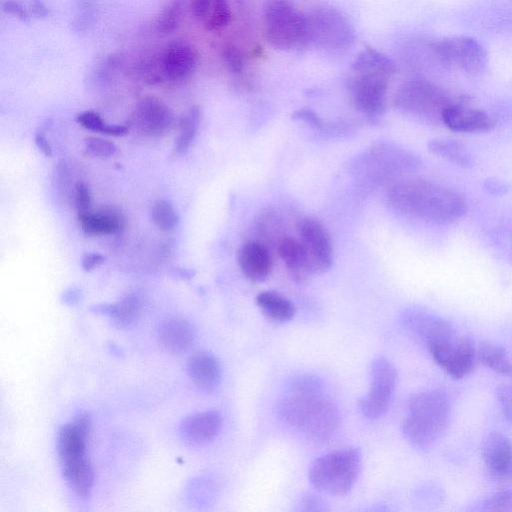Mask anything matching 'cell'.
<instances>
[{
	"mask_svg": "<svg viewBox=\"0 0 512 512\" xmlns=\"http://www.w3.org/2000/svg\"><path fill=\"white\" fill-rule=\"evenodd\" d=\"M387 199L397 211L436 224H450L462 218L467 201L458 190L425 178H402L387 189Z\"/></svg>",
	"mask_w": 512,
	"mask_h": 512,
	"instance_id": "6da1fadb",
	"label": "cell"
},
{
	"mask_svg": "<svg viewBox=\"0 0 512 512\" xmlns=\"http://www.w3.org/2000/svg\"><path fill=\"white\" fill-rule=\"evenodd\" d=\"M323 391L284 387L275 404L278 418L314 440L329 439L340 425V414Z\"/></svg>",
	"mask_w": 512,
	"mask_h": 512,
	"instance_id": "7a4b0ae2",
	"label": "cell"
},
{
	"mask_svg": "<svg viewBox=\"0 0 512 512\" xmlns=\"http://www.w3.org/2000/svg\"><path fill=\"white\" fill-rule=\"evenodd\" d=\"M452 415V404L441 389H429L411 396L402 433L415 448L431 449L445 434Z\"/></svg>",
	"mask_w": 512,
	"mask_h": 512,
	"instance_id": "3957f363",
	"label": "cell"
},
{
	"mask_svg": "<svg viewBox=\"0 0 512 512\" xmlns=\"http://www.w3.org/2000/svg\"><path fill=\"white\" fill-rule=\"evenodd\" d=\"M91 416L77 413L73 422L63 425L57 435V452L63 477L73 492L86 498L94 483V471L88 456Z\"/></svg>",
	"mask_w": 512,
	"mask_h": 512,
	"instance_id": "277c9868",
	"label": "cell"
},
{
	"mask_svg": "<svg viewBox=\"0 0 512 512\" xmlns=\"http://www.w3.org/2000/svg\"><path fill=\"white\" fill-rule=\"evenodd\" d=\"M362 456L356 448H344L317 458L310 467V483L319 491L340 496L351 490L360 470Z\"/></svg>",
	"mask_w": 512,
	"mask_h": 512,
	"instance_id": "5b68a950",
	"label": "cell"
},
{
	"mask_svg": "<svg viewBox=\"0 0 512 512\" xmlns=\"http://www.w3.org/2000/svg\"><path fill=\"white\" fill-rule=\"evenodd\" d=\"M263 21L265 38L275 49H300L310 43L307 16L286 0L267 1Z\"/></svg>",
	"mask_w": 512,
	"mask_h": 512,
	"instance_id": "8992f818",
	"label": "cell"
},
{
	"mask_svg": "<svg viewBox=\"0 0 512 512\" xmlns=\"http://www.w3.org/2000/svg\"><path fill=\"white\" fill-rule=\"evenodd\" d=\"M439 86L421 79L403 83L396 91L394 106L423 122L442 123L444 110L455 100Z\"/></svg>",
	"mask_w": 512,
	"mask_h": 512,
	"instance_id": "52a82bcc",
	"label": "cell"
},
{
	"mask_svg": "<svg viewBox=\"0 0 512 512\" xmlns=\"http://www.w3.org/2000/svg\"><path fill=\"white\" fill-rule=\"evenodd\" d=\"M426 347L434 361L455 379L469 375L478 357L474 341L455 326L432 339Z\"/></svg>",
	"mask_w": 512,
	"mask_h": 512,
	"instance_id": "ba28073f",
	"label": "cell"
},
{
	"mask_svg": "<svg viewBox=\"0 0 512 512\" xmlns=\"http://www.w3.org/2000/svg\"><path fill=\"white\" fill-rule=\"evenodd\" d=\"M430 48L440 63L469 74L483 72L488 64L485 49L476 39L471 37L444 38L433 42Z\"/></svg>",
	"mask_w": 512,
	"mask_h": 512,
	"instance_id": "9c48e42d",
	"label": "cell"
},
{
	"mask_svg": "<svg viewBox=\"0 0 512 512\" xmlns=\"http://www.w3.org/2000/svg\"><path fill=\"white\" fill-rule=\"evenodd\" d=\"M397 385V371L384 357L373 360L369 372L368 392L359 400L358 406L364 416L378 419L389 409Z\"/></svg>",
	"mask_w": 512,
	"mask_h": 512,
	"instance_id": "30bf717a",
	"label": "cell"
},
{
	"mask_svg": "<svg viewBox=\"0 0 512 512\" xmlns=\"http://www.w3.org/2000/svg\"><path fill=\"white\" fill-rule=\"evenodd\" d=\"M310 43L329 49L349 47L354 40V29L349 20L337 9L320 7L308 17Z\"/></svg>",
	"mask_w": 512,
	"mask_h": 512,
	"instance_id": "8fae6325",
	"label": "cell"
},
{
	"mask_svg": "<svg viewBox=\"0 0 512 512\" xmlns=\"http://www.w3.org/2000/svg\"><path fill=\"white\" fill-rule=\"evenodd\" d=\"M367 175L375 181L387 182L418 169L421 162L411 152L388 144L372 147L366 158Z\"/></svg>",
	"mask_w": 512,
	"mask_h": 512,
	"instance_id": "7c38bea8",
	"label": "cell"
},
{
	"mask_svg": "<svg viewBox=\"0 0 512 512\" xmlns=\"http://www.w3.org/2000/svg\"><path fill=\"white\" fill-rule=\"evenodd\" d=\"M297 232L313 272L328 270L333 263V244L322 223L314 218H303L297 224Z\"/></svg>",
	"mask_w": 512,
	"mask_h": 512,
	"instance_id": "4fadbf2b",
	"label": "cell"
},
{
	"mask_svg": "<svg viewBox=\"0 0 512 512\" xmlns=\"http://www.w3.org/2000/svg\"><path fill=\"white\" fill-rule=\"evenodd\" d=\"M388 78L357 74L349 84L354 107L369 118L384 114Z\"/></svg>",
	"mask_w": 512,
	"mask_h": 512,
	"instance_id": "5bb4252c",
	"label": "cell"
},
{
	"mask_svg": "<svg viewBox=\"0 0 512 512\" xmlns=\"http://www.w3.org/2000/svg\"><path fill=\"white\" fill-rule=\"evenodd\" d=\"M466 96H457L444 110L442 123L458 133H479L494 127L493 118L485 111L471 107Z\"/></svg>",
	"mask_w": 512,
	"mask_h": 512,
	"instance_id": "9a60e30c",
	"label": "cell"
},
{
	"mask_svg": "<svg viewBox=\"0 0 512 512\" xmlns=\"http://www.w3.org/2000/svg\"><path fill=\"white\" fill-rule=\"evenodd\" d=\"M171 109L161 100L145 97L137 103L131 117V125L141 134L159 137L167 133L173 124Z\"/></svg>",
	"mask_w": 512,
	"mask_h": 512,
	"instance_id": "2e32d148",
	"label": "cell"
},
{
	"mask_svg": "<svg viewBox=\"0 0 512 512\" xmlns=\"http://www.w3.org/2000/svg\"><path fill=\"white\" fill-rule=\"evenodd\" d=\"M481 457L489 476L497 481H512V441L492 432L481 443Z\"/></svg>",
	"mask_w": 512,
	"mask_h": 512,
	"instance_id": "e0dca14e",
	"label": "cell"
},
{
	"mask_svg": "<svg viewBox=\"0 0 512 512\" xmlns=\"http://www.w3.org/2000/svg\"><path fill=\"white\" fill-rule=\"evenodd\" d=\"M166 80L178 81L191 76L198 64L196 49L185 40L170 42L160 52Z\"/></svg>",
	"mask_w": 512,
	"mask_h": 512,
	"instance_id": "ac0fdd59",
	"label": "cell"
},
{
	"mask_svg": "<svg viewBox=\"0 0 512 512\" xmlns=\"http://www.w3.org/2000/svg\"><path fill=\"white\" fill-rule=\"evenodd\" d=\"M222 415L207 410L186 417L180 424L182 437L191 444H204L213 440L221 430Z\"/></svg>",
	"mask_w": 512,
	"mask_h": 512,
	"instance_id": "d6986e66",
	"label": "cell"
},
{
	"mask_svg": "<svg viewBox=\"0 0 512 512\" xmlns=\"http://www.w3.org/2000/svg\"><path fill=\"white\" fill-rule=\"evenodd\" d=\"M158 338L166 351L180 355L193 346L196 333L193 325L186 319L171 317L161 322Z\"/></svg>",
	"mask_w": 512,
	"mask_h": 512,
	"instance_id": "ffe728a7",
	"label": "cell"
},
{
	"mask_svg": "<svg viewBox=\"0 0 512 512\" xmlns=\"http://www.w3.org/2000/svg\"><path fill=\"white\" fill-rule=\"evenodd\" d=\"M237 261L244 276L253 282L266 280L272 271V259L267 248L256 241H248L241 246Z\"/></svg>",
	"mask_w": 512,
	"mask_h": 512,
	"instance_id": "44dd1931",
	"label": "cell"
},
{
	"mask_svg": "<svg viewBox=\"0 0 512 512\" xmlns=\"http://www.w3.org/2000/svg\"><path fill=\"white\" fill-rule=\"evenodd\" d=\"M186 369L191 381L203 391H214L220 385L221 365L210 353L202 352L192 355L188 359Z\"/></svg>",
	"mask_w": 512,
	"mask_h": 512,
	"instance_id": "7402d4cb",
	"label": "cell"
},
{
	"mask_svg": "<svg viewBox=\"0 0 512 512\" xmlns=\"http://www.w3.org/2000/svg\"><path fill=\"white\" fill-rule=\"evenodd\" d=\"M82 231L88 236H104L119 233L125 224L123 214L115 208H103L96 212L78 214Z\"/></svg>",
	"mask_w": 512,
	"mask_h": 512,
	"instance_id": "603a6c76",
	"label": "cell"
},
{
	"mask_svg": "<svg viewBox=\"0 0 512 512\" xmlns=\"http://www.w3.org/2000/svg\"><path fill=\"white\" fill-rule=\"evenodd\" d=\"M90 310L112 318L119 327H129L139 318L142 301L137 294L129 293L115 303L97 304L90 307Z\"/></svg>",
	"mask_w": 512,
	"mask_h": 512,
	"instance_id": "cb8c5ba5",
	"label": "cell"
},
{
	"mask_svg": "<svg viewBox=\"0 0 512 512\" xmlns=\"http://www.w3.org/2000/svg\"><path fill=\"white\" fill-rule=\"evenodd\" d=\"M277 251L287 270L296 281H305L314 273L301 243L294 238L283 237L278 243Z\"/></svg>",
	"mask_w": 512,
	"mask_h": 512,
	"instance_id": "d4e9b609",
	"label": "cell"
},
{
	"mask_svg": "<svg viewBox=\"0 0 512 512\" xmlns=\"http://www.w3.org/2000/svg\"><path fill=\"white\" fill-rule=\"evenodd\" d=\"M352 68L357 74L389 78L395 71V64L388 56L367 46L358 54Z\"/></svg>",
	"mask_w": 512,
	"mask_h": 512,
	"instance_id": "484cf974",
	"label": "cell"
},
{
	"mask_svg": "<svg viewBox=\"0 0 512 512\" xmlns=\"http://www.w3.org/2000/svg\"><path fill=\"white\" fill-rule=\"evenodd\" d=\"M430 153L451 162L461 168H471L474 165V158L467 147L454 139L437 138L428 142Z\"/></svg>",
	"mask_w": 512,
	"mask_h": 512,
	"instance_id": "4316f807",
	"label": "cell"
},
{
	"mask_svg": "<svg viewBox=\"0 0 512 512\" xmlns=\"http://www.w3.org/2000/svg\"><path fill=\"white\" fill-rule=\"evenodd\" d=\"M260 310L276 322H287L293 319L296 309L294 304L274 291H262L256 297Z\"/></svg>",
	"mask_w": 512,
	"mask_h": 512,
	"instance_id": "83f0119b",
	"label": "cell"
},
{
	"mask_svg": "<svg viewBox=\"0 0 512 512\" xmlns=\"http://www.w3.org/2000/svg\"><path fill=\"white\" fill-rule=\"evenodd\" d=\"M200 116L199 107L193 106L181 117L173 148L176 155H182L188 151L197 134Z\"/></svg>",
	"mask_w": 512,
	"mask_h": 512,
	"instance_id": "f1b7e54d",
	"label": "cell"
},
{
	"mask_svg": "<svg viewBox=\"0 0 512 512\" xmlns=\"http://www.w3.org/2000/svg\"><path fill=\"white\" fill-rule=\"evenodd\" d=\"M480 361L489 369L502 375L512 374V362L507 351L500 345L484 342L477 350Z\"/></svg>",
	"mask_w": 512,
	"mask_h": 512,
	"instance_id": "f546056e",
	"label": "cell"
},
{
	"mask_svg": "<svg viewBox=\"0 0 512 512\" xmlns=\"http://www.w3.org/2000/svg\"><path fill=\"white\" fill-rule=\"evenodd\" d=\"M184 15V0H168L155 20L161 34H171L180 26Z\"/></svg>",
	"mask_w": 512,
	"mask_h": 512,
	"instance_id": "4dcf8cb0",
	"label": "cell"
},
{
	"mask_svg": "<svg viewBox=\"0 0 512 512\" xmlns=\"http://www.w3.org/2000/svg\"><path fill=\"white\" fill-rule=\"evenodd\" d=\"M76 121L83 128L110 136H124L129 133V126L123 124H107L94 111H84L77 115Z\"/></svg>",
	"mask_w": 512,
	"mask_h": 512,
	"instance_id": "1f68e13d",
	"label": "cell"
},
{
	"mask_svg": "<svg viewBox=\"0 0 512 512\" xmlns=\"http://www.w3.org/2000/svg\"><path fill=\"white\" fill-rule=\"evenodd\" d=\"M151 219L162 231L174 229L179 223V215L173 204L167 200L156 201L151 208Z\"/></svg>",
	"mask_w": 512,
	"mask_h": 512,
	"instance_id": "d6a6232c",
	"label": "cell"
},
{
	"mask_svg": "<svg viewBox=\"0 0 512 512\" xmlns=\"http://www.w3.org/2000/svg\"><path fill=\"white\" fill-rule=\"evenodd\" d=\"M231 21V10L228 0H212L208 16L204 20L207 31H217L226 27Z\"/></svg>",
	"mask_w": 512,
	"mask_h": 512,
	"instance_id": "836d02e7",
	"label": "cell"
},
{
	"mask_svg": "<svg viewBox=\"0 0 512 512\" xmlns=\"http://www.w3.org/2000/svg\"><path fill=\"white\" fill-rule=\"evenodd\" d=\"M481 511H512V490L495 492L484 498L477 506Z\"/></svg>",
	"mask_w": 512,
	"mask_h": 512,
	"instance_id": "e575fe53",
	"label": "cell"
},
{
	"mask_svg": "<svg viewBox=\"0 0 512 512\" xmlns=\"http://www.w3.org/2000/svg\"><path fill=\"white\" fill-rule=\"evenodd\" d=\"M144 81L149 85H156L166 80L160 52L154 54L144 62L141 69Z\"/></svg>",
	"mask_w": 512,
	"mask_h": 512,
	"instance_id": "d590c367",
	"label": "cell"
},
{
	"mask_svg": "<svg viewBox=\"0 0 512 512\" xmlns=\"http://www.w3.org/2000/svg\"><path fill=\"white\" fill-rule=\"evenodd\" d=\"M117 151L116 145L109 140L99 137L85 139V152L87 155L97 158H109Z\"/></svg>",
	"mask_w": 512,
	"mask_h": 512,
	"instance_id": "8d00e7d4",
	"label": "cell"
},
{
	"mask_svg": "<svg viewBox=\"0 0 512 512\" xmlns=\"http://www.w3.org/2000/svg\"><path fill=\"white\" fill-rule=\"evenodd\" d=\"M223 65L232 73H240L244 67L242 53L233 44H226L221 51Z\"/></svg>",
	"mask_w": 512,
	"mask_h": 512,
	"instance_id": "74e56055",
	"label": "cell"
},
{
	"mask_svg": "<svg viewBox=\"0 0 512 512\" xmlns=\"http://www.w3.org/2000/svg\"><path fill=\"white\" fill-rule=\"evenodd\" d=\"M292 119L302 121L315 130L330 131L334 129L332 125L325 123L313 110L309 108H302L295 111L292 114Z\"/></svg>",
	"mask_w": 512,
	"mask_h": 512,
	"instance_id": "f35d334b",
	"label": "cell"
},
{
	"mask_svg": "<svg viewBox=\"0 0 512 512\" xmlns=\"http://www.w3.org/2000/svg\"><path fill=\"white\" fill-rule=\"evenodd\" d=\"M496 397L504 417L512 423V383L497 386Z\"/></svg>",
	"mask_w": 512,
	"mask_h": 512,
	"instance_id": "ab89813d",
	"label": "cell"
},
{
	"mask_svg": "<svg viewBox=\"0 0 512 512\" xmlns=\"http://www.w3.org/2000/svg\"><path fill=\"white\" fill-rule=\"evenodd\" d=\"M74 204L78 214L90 211L91 192L89 187L83 182L76 183L74 187Z\"/></svg>",
	"mask_w": 512,
	"mask_h": 512,
	"instance_id": "60d3db41",
	"label": "cell"
},
{
	"mask_svg": "<svg viewBox=\"0 0 512 512\" xmlns=\"http://www.w3.org/2000/svg\"><path fill=\"white\" fill-rule=\"evenodd\" d=\"M510 189V185L498 178H487L483 183V190L492 196H503Z\"/></svg>",
	"mask_w": 512,
	"mask_h": 512,
	"instance_id": "b9f144b4",
	"label": "cell"
},
{
	"mask_svg": "<svg viewBox=\"0 0 512 512\" xmlns=\"http://www.w3.org/2000/svg\"><path fill=\"white\" fill-rule=\"evenodd\" d=\"M212 0H190L189 10L196 20H205L208 16Z\"/></svg>",
	"mask_w": 512,
	"mask_h": 512,
	"instance_id": "7bdbcfd3",
	"label": "cell"
},
{
	"mask_svg": "<svg viewBox=\"0 0 512 512\" xmlns=\"http://www.w3.org/2000/svg\"><path fill=\"white\" fill-rule=\"evenodd\" d=\"M2 10L4 13L12 15L22 21H27L29 18L28 11L25 7L14 0L4 1L2 4Z\"/></svg>",
	"mask_w": 512,
	"mask_h": 512,
	"instance_id": "ee69618b",
	"label": "cell"
},
{
	"mask_svg": "<svg viewBox=\"0 0 512 512\" xmlns=\"http://www.w3.org/2000/svg\"><path fill=\"white\" fill-rule=\"evenodd\" d=\"M106 258L98 252L85 253L81 260V266L84 271L89 272L104 263Z\"/></svg>",
	"mask_w": 512,
	"mask_h": 512,
	"instance_id": "f6af8a7d",
	"label": "cell"
},
{
	"mask_svg": "<svg viewBox=\"0 0 512 512\" xmlns=\"http://www.w3.org/2000/svg\"><path fill=\"white\" fill-rule=\"evenodd\" d=\"M301 506V509L304 511H318L326 509L324 501L313 494L305 495L301 500Z\"/></svg>",
	"mask_w": 512,
	"mask_h": 512,
	"instance_id": "bcb514c9",
	"label": "cell"
},
{
	"mask_svg": "<svg viewBox=\"0 0 512 512\" xmlns=\"http://www.w3.org/2000/svg\"><path fill=\"white\" fill-rule=\"evenodd\" d=\"M29 10L31 14L38 19H42L48 16V8L43 0H31L29 4Z\"/></svg>",
	"mask_w": 512,
	"mask_h": 512,
	"instance_id": "7dc6e473",
	"label": "cell"
},
{
	"mask_svg": "<svg viewBox=\"0 0 512 512\" xmlns=\"http://www.w3.org/2000/svg\"><path fill=\"white\" fill-rule=\"evenodd\" d=\"M35 144L37 148L41 151V153L46 157L52 156V147L47 140V137L42 132H37L35 134Z\"/></svg>",
	"mask_w": 512,
	"mask_h": 512,
	"instance_id": "c3c4849f",
	"label": "cell"
},
{
	"mask_svg": "<svg viewBox=\"0 0 512 512\" xmlns=\"http://www.w3.org/2000/svg\"><path fill=\"white\" fill-rule=\"evenodd\" d=\"M81 292L77 288H70L64 292L62 300L67 304H74L80 299Z\"/></svg>",
	"mask_w": 512,
	"mask_h": 512,
	"instance_id": "681fc988",
	"label": "cell"
},
{
	"mask_svg": "<svg viewBox=\"0 0 512 512\" xmlns=\"http://www.w3.org/2000/svg\"><path fill=\"white\" fill-rule=\"evenodd\" d=\"M194 273L195 272L193 270L188 269V268H179V269L175 270V274L178 277H181L184 279H189V278L193 277Z\"/></svg>",
	"mask_w": 512,
	"mask_h": 512,
	"instance_id": "f907efd6",
	"label": "cell"
}]
</instances>
